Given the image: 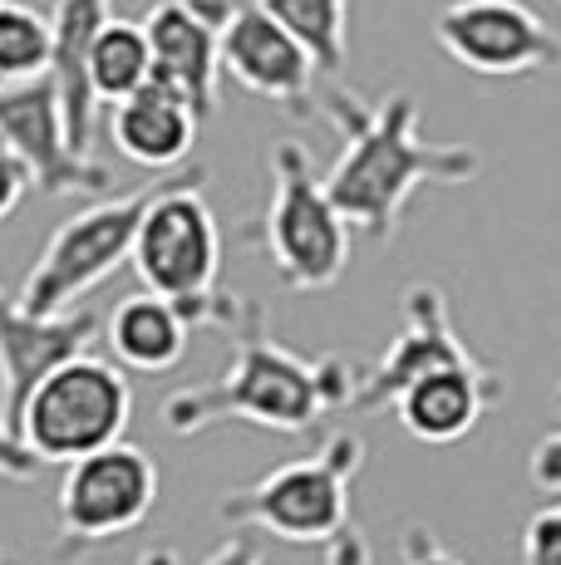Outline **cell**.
<instances>
[{"instance_id": "obj_22", "label": "cell", "mask_w": 561, "mask_h": 565, "mask_svg": "<svg viewBox=\"0 0 561 565\" xmlns=\"http://www.w3.org/2000/svg\"><path fill=\"white\" fill-rule=\"evenodd\" d=\"M522 565H561V492L522 526Z\"/></svg>"}, {"instance_id": "obj_12", "label": "cell", "mask_w": 561, "mask_h": 565, "mask_svg": "<svg viewBox=\"0 0 561 565\" xmlns=\"http://www.w3.org/2000/svg\"><path fill=\"white\" fill-rule=\"evenodd\" d=\"M226 10H232V0H158L144 15L148 50H154V79L178 89L202 124L218 114V35Z\"/></svg>"}, {"instance_id": "obj_11", "label": "cell", "mask_w": 561, "mask_h": 565, "mask_svg": "<svg viewBox=\"0 0 561 565\" xmlns=\"http://www.w3.org/2000/svg\"><path fill=\"white\" fill-rule=\"evenodd\" d=\"M222 74H232L246 94L286 108L296 118L316 114V64L290 30H280L256 0H232L218 35Z\"/></svg>"}, {"instance_id": "obj_27", "label": "cell", "mask_w": 561, "mask_h": 565, "mask_svg": "<svg viewBox=\"0 0 561 565\" xmlns=\"http://www.w3.org/2000/svg\"><path fill=\"white\" fill-rule=\"evenodd\" d=\"M202 565H262V546H256L246 531H236V536H226Z\"/></svg>"}, {"instance_id": "obj_13", "label": "cell", "mask_w": 561, "mask_h": 565, "mask_svg": "<svg viewBox=\"0 0 561 565\" xmlns=\"http://www.w3.org/2000/svg\"><path fill=\"white\" fill-rule=\"evenodd\" d=\"M99 340V315L94 310H60V315H30L15 296L0 290V413L15 428L25 398L55 364L94 350Z\"/></svg>"}, {"instance_id": "obj_6", "label": "cell", "mask_w": 561, "mask_h": 565, "mask_svg": "<svg viewBox=\"0 0 561 565\" xmlns=\"http://www.w3.org/2000/svg\"><path fill=\"white\" fill-rule=\"evenodd\" d=\"M128 418H134V384L124 379V369L84 350L40 379L15 433L40 462L64 467L118 443L128 433Z\"/></svg>"}, {"instance_id": "obj_14", "label": "cell", "mask_w": 561, "mask_h": 565, "mask_svg": "<svg viewBox=\"0 0 561 565\" xmlns=\"http://www.w3.org/2000/svg\"><path fill=\"white\" fill-rule=\"evenodd\" d=\"M448 364H483V360L458 340L444 290L434 280H419V286L404 290V330L394 334L390 354L380 364L364 369L360 394H354L350 408H390L404 384H414L428 369H448Z\"/></svg>"}, {"instance_id": "obj_7", "label": "cell", "mask_w": 561, "mask_h": 565, "mask_svg": "<svg viewBox=\"0 0 561 565\" xmlns=\"http://www.w3.org/2000/svg\"><path fill=\"white\" fill-rule=\"evenodd\" d=\"M163 188V182H148L138 192H124V198H94L89 206H80L74 216L50 232L45 252L35 256L25 286H20V310L30 315H60L74 310L94 286L114 276L118 266L134 252L138 222H144L148 198Z\"/></svg>"}, {"instance_id": "obj_2", "label": "cell", "mask_w": 561, "mask_h": 565, "mask_svg": "<svg viewBox=\"0 0 561 565\" xmlns=\"http://www.w3.org/2000/svg\"><path fill=\"white\" fill-rule=\"evenodd\" d=\"M326 118L340 128L345 153L326 172V192L350 232L390 246L409 198L419 188H463L483 172V153L468 143H428L419 134V99L390 89L384 99H360L354 89H330Z\"/></svg>"}, {"instance_id": "obj_28", "label": "cell", "mask_w": 561, "mask_h": 565, "mask_svg": "<svg viewBox=\"0 0 561 565\" xmlns=\"http://www.w3.org/2000/svg\"><path fill=\"white\" fill-rule=\"evenodd\" d=\"M138 565H178V551H168V546H154V551H148V556L138 561Z\"/></svg>"}, {"instance_id": "obj_19", "label": "cell", "mask_w": 561, "mask_h": 565, "mask_svg": "<svg viewBox=\"0 0 561 565\" xmlns=\"http://www.w3.org/2000/svg\"><path fill=\"white\" fill-rule=\"evenodd\" d=\"M154 79V50H148L144 20H118L109 15L94 35L89 50V89L99 104H118L124 94H134L138 84Z\"/></svg>"}, {"instance_id": "obj_16", "label": "cell", "mask_w": 561, "mask_h": 565, "mask_svg": "<svg viewBox=\"0 0 561 565\" xmlns=\"http://www.w3.org/2000/svg\"><path fill=\"white\" fill-rule=\"evenodd\" d=\"M109 15H114V0H55V15H50V70L45 74L55 79L70 148L84 158H89L94 128H99V99L89 89V50Z\"/></svg>"}, {"instance_id": "obj_8", "label": "cell", "mask_w": 561, "mask_h": 565, "mask_svg": "<svg viewBox=\"0 0 561 565\" xmlns=\"http://www.w3.org/2000/svg\"><path fill=\"white\" fill-rule=\"evenodd\" d=\"M158 507V462L148 448L134 443H109L99 452L64 462L60 477V541L55 561H80L89 551L138 531Z\"/></svg>"}, {"instance_id": "obj_30", "label": "cell", "mask_w": 561, "mask_h": 565, "mask_svg": "<svg viewBox=\"0 0 561 565\" xmlns=\"http://www.w3.org/2000/svg\"><path fill=\"white\" fill-rule=\"evenodd\" d=\"M557 6H561V0H557Z\"/></svg>"}, {"instance_id": "obj_20", "label": "cell", "mask_w": 561, "mask_h": 565, "mask_svg": "<svg viewBox=\"0 0 561 565\" xmlns=\"http://www.w3.org/2000/svg\"><path fill=\"white\" fill-rule=\"evenodd\" d=\"M280 30L300 40L316 74H336L350 60V0H256Z\"/></svg>"}, {"instance_id": "obj_4", "label": "cell", "mask_w": 561, "mask_h": 565, "mask_svg": "<svg viewBox=\"0 0 561 565\" xmlns=\"http://www.w3.org/2000/svg\"><path fill=\"white\" fill-rule=\"evenodd\" d=\"M128 266L138 270L144 290L172 300L192 330H198V324H218L222 232H218V212L202 198L198 168L163 182V188L148 198L144 222H138V236H134V252H128Z\"/></svg>"}, {"instance_id": "obj_29", "label": "cell", "mask_w": 561, "mask_h": 565, "mask_svg": "<svg viewBox=\"0 0 561 565\" xmlns=\"http://www.w3.org/2000/svg\"><path fill=\"white\" fill-rule=\"evenodd\" d=\"M557 408H561V388H557Z\"/></svg>"}, {"instance_id": "obj_3", "label": "cell", "mask_w": 561, "mask_h": 565, "mask_svg": "<svg viewBox=\"0 0 561 565\" xmlns=\"http://www.w3.org/2000/svg\"><path fill=\"white\" fill-rule=\"evenodd\" d=\"M364 467L360 433L336 428L306 452L272 467L266 477L236 487L218 502V521L232 531H256L290 546H336L350 536V492Z\"/></svg>"}, {"instance_id": "obj_1", "label": "cell", "mask_w": 561, "mask_h": 565, "mask_svg": "<svg viewBox=\"0 0 561 565\" xmlns=\"http://www.w3.org/2000/svg\"><path fill=\"white\" fill-rule=\"evenodd\" d=\"M218 324L232 330L236 350L218 384H192L163 398V423L178 438L218 428V423H252L266 433H306L316 418L350 408L360 394L364 369L340 354L300 360L272 340L266 310L256 300L222 296Z\"/></svg>"}, {"instance_id": "obj_10", "label": "cell", "mask_w": 561, "mask_h": 565, "mask_svg": "<svg viewBox=\"0 0 561 565\" xmlns=\"http://www.w3.org/2000/svg\"><path fill=\"white\" fill-rule=\"evenodd\" d=\"M0 148H10V153L25 162L30 188L45 192V198H64V192L104 198L114 188V172L104 162L70 148L60 94L50 74L0 84Z\"/></svg>"}, {"instance_id": "obj_26", "label": "cell", "mask_w": 561, "mask_h": 565, "mask_svg": "<svg viewBox=\"0 0 561 565\" xmlns=\"http://www.w3.org/2000/svg\"><path fill=\"white\" fill-rule=\"evenodd\" d=\"M25 192H30V172H25V162L10 153V148H0V222H6V216L15 212L20 202H25Z\"/></svg>"}, {"instance_id": "obj_15", "label": "cell", "mask_w": 561, "mask_h": 565, "mask_svg": "<svg viewBox=\"0 0 561 565\" xmlns=\"http://www.w3.org/2000/svg\"><path fill=\"white\" fill-rule=\"evenodd\" d=\"M493 404H502V374L488 364H448L428 369L414 384H404L394 394V418L409 438L444 448V443H463L478 418Z\"/></svg>"}, {"instance_id": "obj_5", "label": "cell", "mask_w": 561, "mask_h": 565, "mask_svg": "<svg viewBox=\"0 0 561 565\" xmlns=\"http://www.w3.org/2000/svg\"><path fill=\"white\" fill-rule=\"evenodd\" d=\"M262 242L286 290H330L350 266V222L336 212L326 178L310 162V148L280 138L272 148V206Z\"/></svg>"}, {"instance_id": "obj_17", "label": "cell", "mask_w": 561, "mask_h": 565, "mask_svg": "<svg viewBox=\"0 0 561 565\" xmlns=\"http://www.w3.org/2000/svg\"><path fill=\"white\" fill-rule=\"evenodd\" d=\"M109 138L114 148L124 153L134 168H148V172H172L182 168L198 143V128L202 118L192 114V104L182 99L178 89L168 84L148 79L138 84L134 94H124L118 104H109Z\"/></svg>"}, {"instance_id": "obj_21", "label": "cell", "mask_w": 561, "mask_h": 565, "mask_svg": "<svg viewBox=\"0 0 561 565\" xmlns=\"http://www.w3.org/2000/svg\"><path fill=\"white\" fill-rule=\"evenodd\" d=\"M50 70V15L20 0H0V84Z\"/></svg>"}, {"instance_id": "obj_23", "label": "cell", "mask_w": 561, "mask_h": 565, "mask_svg": "<svg viewBox=\"0 0 561 565\" xmlns=\"http://www.w3.org/2000/svg\"><path fill=\"white\" fill-rule=\"evenodd\" d=\"M40 467L45 462L25 448V438H20V433L6 423V413H0V477H6V482H35Z\"/></svg>"}, {"instance_id": "obj_9", "label": "cell", "mask_w": 561, "mask_h": 565, "mask_svg": "<svg viewBox=\"0 0 561 565\" xmlns=\"http://www.w3.org/2000/svg\"><path fill=\"white\" fill-rule=\"evenodd\" d=\"M434 40L483 79H522L561 64V35L522 0H453L438 10Z\"/></svg>"}, {"instance_id": "obj_18", "label": "cell", "mask_w": 561, "mask_h": 565, "mask_svg": "<svg viewBox=\"0 0 561 565\" xmlns=\"http://www.w3.org/2000/svg\"><path fill=\"white\" fill-rule=\"evenodd\" d=\"M104 340H109L114 360L134 369V374H168L188 354L192 324L182 320V310L172 300L154 296V290H138V296L114 306L109 324H104Z\"/></svg>"}, {"instance_id": "obj_25", "label": "cell", "mask_w": 561, "mask_h": 565, "mask_svg": "<svg viewBox=\"0 0 561 565\" xmlns=\"http://www.w3.org/2000/svg\"><path fill=\"white\" fill-rule=\"evenodd\" d=\"M527 472H532V482L542 487V492H561V428L547 433L542 443L532 448V462H527Z\"/></svg>"}, {"instance_id": "obj_24", "label": "cell", "mask_w": 561, "mask_h": 565, "mask_svg": "<svg viewBox=\"0 0 561 565\" xmlns=\"http://www.w3.org/2000/svg\"><path fill=\"white\" fill-rule=\"evenodd\" d=\"M399 551H404V565H463L453 551L438 546V536L428 526H409L404 541H399Z\"/></svg>"}]
</instances>
